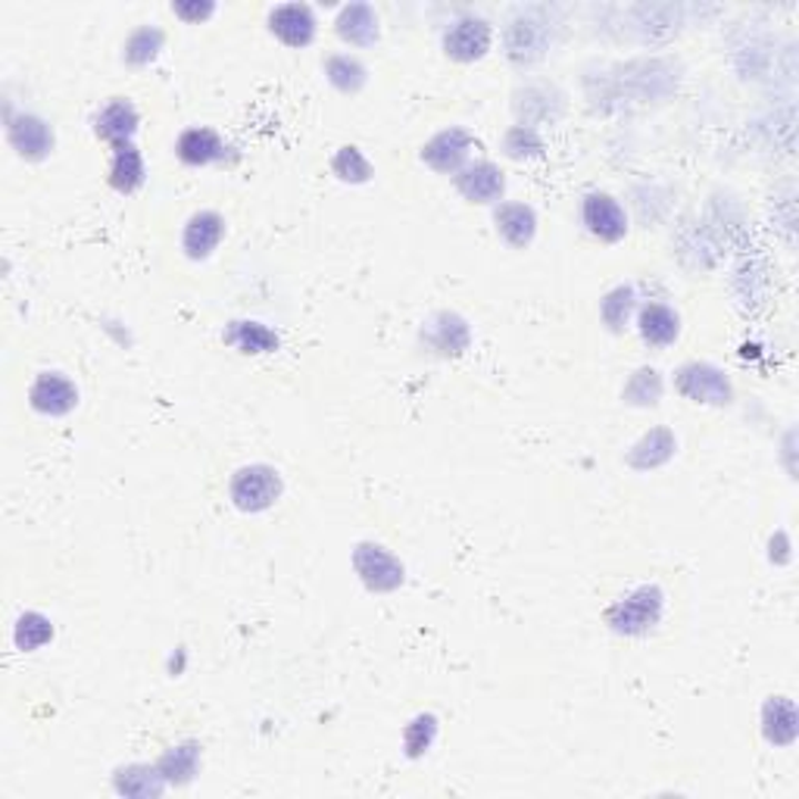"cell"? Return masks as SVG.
Returning a JSON list of instances; mask_svg holds the SVG:
<instances>
[{
  "mask_svg": "<svg viewBox=\"0 0 799 799\" xmlns=\"http://www.w3.org/2000/svg\"><path fill=\"white\" fill-rule=\"evenodd\" d=\"M762 734L775 747H790L799 734L797 702L787 697H771L762 709Z\"/></svg>",
  "mask_w": 799,
  "mask_h": 799,
  "instance_id": "e0dca14e",
  "label": "cell"
},
{
  "mask_svg": "<svg viewBox=\"0 0 799 799\" xmlns=\"http://www.w3.org/2000/svg\"><path fill=\"white\" fill-rule=\"evenodd\" d=\"M675 449H678L675 434L668 432V428H653V432L644 434V437L634 444L631 453H628V463H631L634 468H640V472H649V468L666 466L668 459L675 456Z\"/></svg>",
  "mask_w": 799,
  "mask_h": 799,
  "instance_id": "ffe728a7",
  "label": "cell"
},
{
  "mask_svg": "<svg viewBox=\"0 0 799 799\" xmlns=\"http://www.w3.org/2000/svg\"><path fill=\"white\" fill-rule=\"evenodd\" d=\"M434 737H437V718H434L432 712H422V716L413 718V721L406 725V731H403L406 756H409V759L425 756V752L432 749Z\"/></svg>",
  "mask_w": 799,
  "mask_h": 799,
  "instance_id": "1f68e13d",
  "label": "cell"
},
{
  "mask_svg": "<svg viewBox=\"0 0 799 799\" xmlns=\"http://www.w3.org/2000/svg\"><path fill=\"white\" fill-rule=\"evenodd\" d=\"M172 10H175V17L188 19V22H200V19L213 17V3H172Z\"/></svg>",
  "mask_w": 799,
  "mask_h": 799,
  "instance_id": "836d02e7",
  "label": "cell"
},
{
  "mask_svg": "<svg viewBox=\"0 0 799 799\" xmlns=\"http://www.w3.org/2000/svg\"><path fill=\"white\" fill-rule=\"evenodd\" d=\"M547 22L532 17L516 19V22L509 26V32H506V48H509V57H513L516 63H534V60H540V57L547 53Z\"/></svg>",
  "mask_w": 799,
  "mask_h": 799,
  "instance_id": "9a60e30c",
  "label": "cell"
},
{
  "mask_svg": "<svg viewBox=\"0 0 799 799\" xmlns=\"http://www.w3.org/2000/svg\"><path fill=\"white\" fill-rule=\"evenodd\" d=\"M229 497L241 513H263L282 497V475L263 463L237 468L229 484Z\"/></svg>",
  "mask_w": 799,
  "mask_h": 799,
  "instance_id": "7a4b0ae2",
  "label": "cell"
},
{
  "mask_svg": "<svg viewBox=\"0 0 799 799\" xmlns=\"http://www.w3.org/2000/svg\"><path fill=\"white\" fill-rule=\"evenodd\" d=\"M637 328L640 337L647 341L649 347H671L681 334V318L678 313L666 306V303H647L637 316Z\"/></svg>",
  "mask_w": 799,
  "mask_h": 799,
  "instance_id": "2e32d148",
  "label": "cell"
},
{
  "mask_svg": "<svg viewBox=\"0 0 799 799\" xmlns=\"http://www.w3.org/2000/svg\"><path fill=\"white\" fill-rule=\"evenodd\" d=\"M110 184L117 188L119 194H132L144 184V156L141 150L129 144H119L113 148V163H110Z\"/></svg>",
  "mask_w": 799,
  "mask_h": 799,
  "instance_id": "7402d4cb",
  "label": "cell"
},
{
  "mask_svg": "<svg viewBox=\"0 0 799 799\" xmlns=\"http://www.w3.org/2000/svg\"><path fill=\"white\" fill-rule=\"evenodd\" d=\"M13 640H17V647L22 649V653L41 649L44 644L53 640V625H50V618H44L41 613H26V616H19Z\"/></svg>",
  "mask_w": 799,
  "mask_h": 799,
  "instance_id": "f1b7e54d",
  "label": "cell"
},
{
  "mask_svg": "<svg viewBox=\"0 0 799 799\" xmlns=\"http://www.w3.org/2000/svg\"><path fill=\"white\" fill-rule=\"evenodd\" d=\"M222 341L229 347L241 350V353H275L279 350V334L272 332L269 325L263 322H232L225 332H222Z\"/></svg>",
  "mask_w": 799,
  "mask_h": 799,
  "instance_id": "44dd1931",
  "label": "cell"
},
{
  "mask_svg": "<svg viewBox=\"0 0 799 799\" xmlns=\"http://www.w3.org/2000/svg\"><path fill=\"white\" fill-rule=\"evenodd\" d=\"M222 150L225 148H222V141L213 129H188L175 144L179 160L188 166H210L213 160L222 156Z\"/></svg>",
  "mask_w": 799,
  "mask_h": 799,
  "instance_id": "603a6c76",
  "label": "cell"
},
{
  "mask_svg": "<svg viewBox=\"0 0 799 799\" xmlns=\"http://www.w3.org/2000/svg\"><path fill=\"white\" fill-rule=\"evenodd\" d=\"M269 29L287 48H306L316 38V13L306 3H282L272 10Z\"/></svg>",
  "mask_w": 799,
  "mask_h": 799,
  "instance_id": "7c38bea8",
  "label": "cell"
},
{
  "mask_svg": "<svg viewBox=\"0 0 799 799\" xmlns=\"http://www.w3.org/2000/svg\"><path fill=\"white\" fill-rule=\"evenodd\" d=\"M117 793L122 797H134V799H150L160 797L166 790L169 783L163 781L160 768L156 766H129L119 768L117 771Z\"/></svg>",
  "mask_w": 799,
  "mask_h": 799,
  "instance_id": "cb8c5ba5",
  "label": "cell"
},
{
  "mask_svg": "<svg viewBox=\"0 0 799 799\" xmlns=\"http://www.w3.org/2000/svg\"><path fill=\"white\" fill-rule=\"evenodd\" d=\"M222 234H225V219L213 213V210H200L194 216L184 222V232H182V250L188 260H206L213 250L219 247V241H222Z\"/></svg>",
  "mask_w": 799,
  "mask_h": 799,
  "instance_id": "4fadbf2b",
  "label": "cell"
},
{
  "mask_svg": "<svg viewBox=\"0 0 799 799\" xmlns=\"http://www.w3.org/2000/svg\"><path fill=\"white\" fill-rule=\"evenodd\" d=\"M332 172L341 179V182L366 184L368 179H372V163L363 156V150L360 148H341L334 153Z\"/></svg>",
  "mask_w": 799,
  "mask_h": 799,
  "instance_id": "4dcf8cb0",
  "label": "cell"
},
{
  "mask_svg": "<svg viewBox=\"0 0 799 799\" xmlns=\"http://www.w3.org/2000/svg\"><path fill=\"white\" fill-rule=\"evenodd\" d=\"M138 110H134L132 100L125 98H113L94 119V134L103 138L110 148H119V144H129L138 132Z\"/></svg>",
  "mask_w": 799,
  "mask_h": 799,
  "instance_id": "5bb4252c",
  "label": "cell"
},
{
  "mask_svg": "<svg viewBox=\"0 0 799 799\" xmlns=\"http://www.w3.org/2000/svg\"><path fill=\"white\" fill-rule=\"evenodd\" d=\"M29 403H32L34 413H41V416H67L79 403V391H75V384L69 382L67 375L41 372L32 387H29Z\"/></svg>",
  "mask_w": 799,
  "mask_h": 799,
  "instance_id": "52a82bcc",
  "label": "cell"
},
{
  "mask_svg": "<svg viewBox=\"0 0 799 799\" xmlns=\"http://www.w3.org/2000/svg\"><path fill=\"white\" fill-rule=\"evenodd\" d=\"M678 394L694 403H709V406H728L734 400V387L728 375L709 363H687L675 375Z\"/></svg>",
  "mask_w": 799,
  "mask_h": 799,
  "instance_id": "277c9868",
  "label": "cell"
},
{
  "mask_svg": "<svg viewBox=\"0 0 799 799\" xmlns=\"http://www.w3.org/2000/svg\"><path fill=\"white\" fill-rule=\"evenodd\" d=\"M453 184H456V191L468 200V203H497L503 198V191H506V179H503V172H499L494 163H468L463 166L456 175H453Z\"/></svg>",
  "mask_w": 799,
  "mask_h": 799,
  "instance_id": "8fae6325",
  "label": "cell"
},
{
  "mask_svg": "<svg viewBox=\"0 0 799 799\" xmlns=\"http://www.w3.org/2000/svg\"><path fill=\"white\" fill-rule=\"evenodd\" d=\"M468 322L456 313H434L422 328V344L434 356H459L468 350Z\"/></svg>",
  "mask_w": 799,
  "mask_h": 799,
  "instance_id": "ba28073f",
  "label": "cell"
},
{
  "mask_svg": "<svg viewBox=\"0 0 799 799\" xmlns=\"http://www.w3.org/2000/svg\"><path fill=\"white\" fill-rule=\"evenodd\" d=\"M163 41H166V34L160 32L156 26H141V29H134L129 34V41H125V63H132V67H148L150 60H156V53L163 50Z\"/></svg>",
  "mask_w": 799,
  "mask_h": 799,
  "instance_id": "4316f807",
  "label": "cell"
},
{
  "mask_svg": "<svg viewBox=\"0 0 799 799\" xmlns=\"http://www.w3.org/2000/svg\"><path fill=\"white\" fill-rule=\"evenodd\" d=\"M497 232L509 247L525 250L537 234V216L528 203H499L497 206Z\"/></svg>",
  "mask_w": 799,
  "mask_h": 799,
  "instance_id": "ac0fdd59",
  "label": "cell"
},
{
  "mask_svg": "<svg viewBox=\"0 0 799 799\" xmlns=\"http://www.w3.org/2000/svg\"><path fill=\"white\" fill-rule=\"evenodd\" d=\"M334 29H337V34H341L347 44L368 48V44L378 41V13H375L368 3H347V7L337 13Z\"/></svg>",
  "mask_w": 799,
  "mask_h": 799,
  "instance_id": "d6986e66",
  "label": "cell"
},
{
  "mask_svg": "<svg viewBox=\"0 0 799 799\" xmlns=\"http://www.w3.org/2000/svg\"><path fill=\"white\" fill-rule=\"evenodd\" d=\"M353 568L372 594H394L406 581V568L382 544H360L353 549Z\"/></svg>",
  "mask_w": 799,
  "mask_h": 799,
  "instance_id": "3957f363",
  "label": "cell"
},
{
  "mask_svg": "<svg viewBox=\"0 0 799 799\" xmlns=\"http://www.w3.org/2000/svg\"><path fill=\"white\" fill-rule=\"evenodd\" d=\"M7 141L13 144L22 160H44L53 150V129L41 117L32 113H19L7 117Z\"/></svg>",
  "mask_w": 799,
  "mask_h": 799,
  "instance_id": "9c48e42d",
  "label": "cell"
},
{
  "mask_svg": "<svg viewBox=\"0 0 799 799\" xmlns=\"http://www.w3.org/2000/svg\"><path fill=\"white\" fill-rule=\"evenodd\" d=\"M325 75H328V82L337 88V91H344V94H356V91H363V84H366L368 72L366 67L360 63V60H353L350 53H334L325 60Z\"/></svg>",
  "mask_w": 799,
  "mask_h": 799,
  "instance_id": "484cf974",
  "label": "cell"
},
{
  "mask_svg": "<svg viewBox=\"0 0 799 799\" xmlns=\"http://www.w3.org/2000/svg\"><path fill=\"white\" fill-rule=\"evenodd\" d=\"M581 219L587 225V232L606 241V244H616L628 234V213L625 206L618 203L613 194H587L581 206Z\"/></svg>",
  "mask_w": 799,
  "mask_h": 799,
  "instance_id": "5b68a950",
  "label": "cell"
},
{
  "mask_svg": "<svg viewBox=\"0 0 799 799\" xmlns=\"http://www.w3.org/2000/svg\"><path fill=\"white\" fill-rule=\"evenodd\" d=\"M475 148V138L466 132V129H459V125H453V129H444V132H437L422 148V160L434 169V172H441V175H456L459 169L466 166L468 153Z\"/></svg>",
  "mask_w": 799,
  "mask_h": 799,
  "instance_id": "8992f818",
  "label": "cell"
},
{
  "mask_svg": "<svg viewBox=\"0 0 799 799\" xmlns=\"http://www.w3.org/2000/svg\"><path fill=\"white\" fill-rule=\"evenodd\" d=\"M506 153L525 160V156H540L544 153V141L537 138L532 125H516L513 132L506 134Z\"/></svg>",
  "mask_w": 799,
  "mask_h": 799,
  "instance_id": "d6a6232c",
  "label": "cell"
},
{
  "mask_svg": "<svg viewBox=\"0 0 799 799\" xmlns=\"http://www.w3.org/2000/svg\"><path fill=\"white\" fill-rule=\"evenodd\" d=\"M198 766H200V747L198 744H179V747L166 749L163 756H160V775H163V781L166 783H175V787H182V783L194 781V775H198Z\"/></svg>",
  "mask_w": 799,
  "mask_h": 799,
  "instance_id": "d4e9b609",
  "label": "cell"
},
{
  "mask_svg": "<svg viewBox=\"0 0 799 799\" xmlns=\"http://www.w3.org/2000/svg\"><path fill=\"white\" fill-rule=\"evenodd\" d=\"M621 397H625V403H631V406H656L659 397H663V378H659V372L647 366L637 368Z\"/></svg>",
  "mask_w": 799,
  "mask_h": 799,
  "instance_id": "f546056e",
  "label": "cell"
},
{
  "mask_svg": "<svg viewBox=\"0 0 799 799\" xmlns=\"http://www.w3.org/2000/svg\"><path fill=\"white\" fill-rule=\"evenodd\" d=\"M659 618H663V590L653 584L631 590L606 613L609 628L625 637H640V634L653 631L659 625Z\"/></svg>",
  "mask_w": 799,
  "mask_h": 799,
  "instance_id": "6da1fadb",
  "label": "cell"
},
{
  "mask_svg": "<svg viewBox=\"0 0 799 799\" xmlns=\"http://www.w3.org/2000/svg\"><path fill=\"white\" fill-rule=\"evenodd\" d=\"M444 50L456 63H475L490 50V26L484 19L466 17L453 22L444 34Z\"/></svg>",
  "mask_w": 799,
  "mask_h": 799,
  "instance_id": "30bf717a",
  "label": "cell"
},
{
  "mask_svg": "<svg viewBox=\"0 0 799 799\" xmlns=\"http://www.w3.org/2000/svg\"><path fill=\"white\" fill-rule=\"evenodd\" d=\"M631 310H634V287L618 284V287H613V291L603 297L599 316H603V322H606L609 332H625V328H628V318H631Z\"/></svg>",
  "mask_w": 799,
  "mask_h": 799,
  "instance_id": "83f0119b",
  "label": "cell"
}]
</instances>
